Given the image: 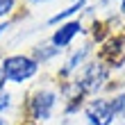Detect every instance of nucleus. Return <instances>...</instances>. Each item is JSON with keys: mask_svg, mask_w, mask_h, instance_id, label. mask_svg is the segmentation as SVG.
<instances>
[{"mask_svg": "<svg viewBox=\"0 0 125 125\" xmlns=\"http://www.w3.org/2000/svg\"><path fill=\"white\" fill-rule=\"evenodd\" d=\"M57 107V91L50 89V86H39V89H34L32 95L27 98V118L32 123L41 125V123H48L52 118V112Z\"/></svg>", "mask_w": 125, "mask_h": 125, "instance_id": "f257e3e1", "label": "nucleus"}, {"mask_svg": "<svg viewBox=\"0 0 125 125\" xmlns=\"http://www.w3.org/2000/svg\"><path fill=\"white\" fill-rule=\"evenodd\" d=\"M0 71H2V75H5V82L23 84V82L32 80L36 73H39V64H36L34 57H30V55H9V57L2 59Z\"/></svg>", "mask_w": 125, "mask_h": 125, "instance_id": "f03ea898", "label": "nucleus"}, {"mask_svg": "<svg viewBox=\"0 0 125 125\" xmlns=\"http://www.w3.org/2000/svg\"><path fill=\"white\" fill-rule=\"evenodd\" d=\"M107 80H109V66H105L102 62H93L82 71L80 80L73 82V86L82 95H91V93H98L107 84Z\"/></svg>", "mask_w": 125, "mask_h": 125, "instance_id": "7ed1b4c3", "label": "nucleus"}, {"mask_svg": "<svg viewBox=\"0 0 125 125\" xmlns=\"http://www.w3.org/2000/svg\"><path fill=\"white\" fill-rule=\"evenodd\" d=\"M84 116L89 125H112L116 121L109 98H102V95H95L84 105Z\"/></svg>", "mask_w": 125, "mask_h": 125, "instance_id": "20e7f679", "label": "nucleus"}, {"mask_svg": "<svg viewBox=\"0 0 125 125\" xmlns=\"http://www.w3.org/2000/svg\"><path fill=\"white\" fill-rule=\"evenodd\" d=\"M82 23H80L77 18H73V21H66V23L59 25V30H55V34L50 36V43L57 48V50H64V48H68L73 39H75L77 34H82Z\"/></svg>", "mask_w": 125, "mask_h": 125, "instance_id": "39448f33", "label": "nucleus"}, {"mask_svg": "<svg viewBox=\"0 0 125 125\" xmlns=\"http://www.w3.org/2000/svg\"><path fill=\"white\" fill-rule=\"evenodd\" d=\"M89 50H91V46L89 43H86V46H82L80 50H75V52H73L68 59H66V64H64V68L59 71V75L62 77H66V75H71V73H75L80 66H82V62H84V57L89 55Z\"/></svg>", "mask_w": 125, "mask_h": 125, "instance_id": "423d86ee", "label": "nucleus"}, {"mask_svg": "<svg viewBox=\"0 0 125 125\" xmlns=\"http://www.w3.org/2000/svg\"><path fill=\"white\" fill-rule=\"evenodd\" d=\"M82 9H84V0H77V2H73L71 7H66V9H62L59 14H55V16L50 18L48 23H50V25H57V23H64L66 18H71V16H75V14H77V11H82Z\"/></svg>", "mask_w": 125, "mask_h": 125, "instance_id": "0eeeda50", "label": "nucleus"}, {"mask_svg": "<svg viewBox=\"0 0 125 125\" xmlns=\"http://www.w3.org/2000/svg\"><path fill=\"white\" fill-rule=\"evenodd\" d=\"M59 55V50H57L52 43H48V46H36V50H34V62L36 64H46V62H50L52 57H57Z\"/></svg>", "mask_w": 125, "mask_h": 125, "instance_id": "6e6552de", "label": "nucleus"}, {"mask_svg": "<svg viewBox=\"0 0 125 125\" xmlns=\"http://www.w3.org/2000/svg\"><path fill=\"white\" fill-rule=\"evenodd\" d=\"M109 105L114 109V116L118 118V116H125V93H114L112 98H109Z\"/></svg>", "mask_w": 125, "mask_h": 125, "instance_id": "1a4fd4ad", "label": "nucleus"}, {"mask_svg": "<svg viewBox=\"0 0 125 125\" xmlns=\"http://www.w3.org/2000/svg\"><path fill=\"white\" fill-rule=\"evenodd\" d=\"M14 7H16V0H0V18L9 16L14 11Z\"/></svg>", "mask_w": 125, "mask_h": 125, "instance_id": "9d476101", "label": "nucleus"}, {"mask_svg": "<svg viewBox=\"0 0 125 125\" xmlns=\"http://www.w3.org/2000/svg\"><path fill=\"white\" fill-rule=\"evenodd\" d=\"M9 107H11V93L0 91V114H2V112H7Z\"/></svg>", "mask_w": 125, "mask_h": 125, "instance_id": "9b49d317", "label": "nucleus"}, {"mask_svg": "<svg viewBox=\"0 0 125 125\" xmlns=\"http://www.w3.org/2000/svg\"><path fill=\"white\" fill-rule=\"evenodd\" d=\"M0 91H5V75H2V71H0Z\"/></svg>", "mask_w": 125, "mask_h": 125, "instance_id": "f8f14e48", "label": "nucleus"}, {"mask_svg": "<svg viewBox=\"0 0 125 125\" xmlns=\"http://www.w3.org/2000/svg\"><path fill=\"white\" fill-rule=\"evenodd\" d=\"M27 2H34V5H41V2H50V0H27Z\"/></svg>", "mask_w": 125, "mask_h": 125, "instance_id": "ddd939ff", "label": "nucleus"}, {"mask_svg": "<svg viewBox=\"0 0 125 125\" xmlns=\"http://www.w3.org/2000/svg\"><path fill=\"white\" fill-rule=\"evenodd\" d=\"M7 30V23H0V36H2V32Z\"/></svg>", "mask_w": 125, "mask_h": 125, "instance_id": "4468645a", "label": "nucleus"}, {"mask_svg": "<svg viewBox=\"0 0 125 125\" xmlns=\"http://www.w3.org/2000/svg\"><path fill=\"white\" fill-rule=\"evenodd\" d=\"M121 14L125 16V0H121Z\"/></svg>", "mask_w": 125, "mask_h": 125, "instance_id": "2eb2a0df", "label": "nucleus"}, {"mask_svg": "<svg viewBox=\"0 0 125 125\" xmlns=\"http://www.w3.org/2000/svg\"><path fill=\"white\" fill-rule=\"evenodd\" d=\"M0 125H7V121H5V116L0 114Z\"/></svg>", "mask_w": 125, "mask_h": 125, "instance_id": "dca6fc26", "label": "nucleus"}, {"mask_svg": "<svg viewBox=\"0 0 125 125\" xmlns=\"http://www.w3.org/2000/svg\"><path fill=\"white\" fill-rule=\"evenodd\" d=\"M73 2H77V0H73Z\"/></svg>", "mask_w": 125, "mask_h": 125, "instance_id": "f3484780", "label": "nucleus"}, {"mask_svg": "<svg viewBox=\"0 0 125 125\" xmlns=\"http://www.w3.org/2000/svg\"><path fill=\"white\" fill-rule=\"evenodd\" d=\"M118 2H121V0H118Z\"/></svg>", "mask_w": 125, "mask_h": 125, "instance_id": "a211bd4d", "label": "nucleus"}]
</instances>
